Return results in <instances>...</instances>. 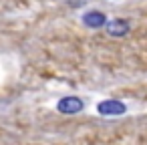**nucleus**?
Returning <instances> with one entry per match:
<instances>
[{
    "label": "nucleus",
    "mask_w": 147,
    "mask_h": 145,
    "mask_svg": "<svg viewBox=\"0 0 147 145\" xmlns=\"http://www.w3.org/2000/svg\"><path fill=\"white\" fill-rule=\"evenodd\" d=\"M97 113L103 117H121L127 113V105L121 99H103L97 103Z\"/></svg>",
    "instance_id": "1"
},
{
    "label": "nucleus",
    "mask_w": 147,
    "mask_h": 145,
    "mask_svg": "<svg viewBox=\"0 0 147 145\" xmlns=\"http://www.w3.org/2000/svg\"><path fill=\"white\" fill-rule=\"evenodd\" d=\"M57 111L63 113V115H77L81 111H85V101L77 95H67V97H61L59 103H57Z\"/></svg>",
    "instance_id": "2"
},
{
    "label": "nucleus",
    "mask_w": 147,
    "mask_h": 145,
    "mask_svg": "<svg viewBox=\"0 0 147 145\" xmlns=\"http://www.w3.org/2000/svg\"><path fill=\"white\" fill-rule=\"evenodd\" d=\"M81 22H83V26H87L91 30H99V28H103L107 24V14L103 10H99V8H91V10L83 12Z\"/></svg>",
    "instance_id": "3"
},
{
    "label": "nucleus",
    "mask_w": 147,
    "mask_h": 145,
    "mask_svg": "<svg viewBox=\"0 0 147 145\" xmlns=\"http://www.w3.org/2000/svg\"><path fill=\"white\" fill-rule=\"evenodd\" d=\"M105 30H107V34L113 36V38H123V36H127V32L131 30V22H129L127 18H113V20H107Z\"/></svg>",
    "instance_id": "4"
}]
</instances>
